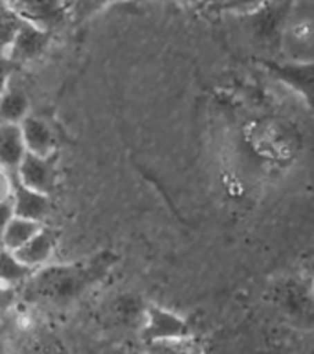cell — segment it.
I'll use <instances>...</instances> for the list:
<instances>
[{
    "label": "cell",
    "instance_id": "26",
    "mask_svg": "<svg viewBox=\"0 0 314 354\" xmlns=\"http://www.w3.org/2000/svg\"><path fill=\"white\" fill-rule=\"evenodd\" d=\"M68 2H72V0H68Z\"/></svg>",
    "mask_w": 314,
    "mask_h": 354
},
{
    "label": "cell",
    "instance_id": "22",
    "mask_svg": "<svg viewBox=\"0 0 314 354\" xmlns=\"http://www.w3.org/2000/svg\"><path fill=\"white\" fill-rule=\"evenodd\" d=\"M175 2L181 6H192V4H197V2H201V0H175Z\"/></svg>",
    "mask_w": 314,
    "mask_h": 354
},
{
    "label": "cell",
    "instance_id": "17",
    "mask_svg": "<svg viewBox=\"0 0 314 354\" xmlns=\"http://www.w3.org/2000/svg\"><path fill=\"white\" fill-rule=\"evenodd\" d=\"M13 185H15V176L8 173L4 167H0V202L10 201Z\"/></svg>",
    "mask_w": 314,
    "mask_h": 354
},
{
    "label": "cell",
    "instance_id": "14",
    "mask_svg": "<svg viewBox=\"0 0 314 354\" xmlns=\"http://www.w3.org/2000/svg\"><path fill=\"white\" fill-rule=\"evenodd\" d=\"M287 44L293 50L296 63H299L302 59V52L307 53V57L311 59V46H313V32H311V22L304 21L294 24L287 33Z\"/></svg>",
    "mask_w": 314,
    "mask_h": 354
},
{
    "label": "cell",
    "instance_id": "5",
    "mask_svg": "<svg viewBox=\"0 0 314 354\" xmlns=\"http://www.w3.org/2000/svg\"><path fill=\"white\" fill-rule=\"evenodd\" d=\"M26 153L35 156H53L57 147V138L48 122L30 114L19 123Z\"/></svg>",
    "mask_w": 314,
    "mask_h": 354
},
{
    "label": "cell",
    "instance_id": "10",
    "mask_svg": "<svg viewBox=\"0 0 314 354\" xmlns=\"http://www.w3.org/2000/svg\"><path fill=\"white\" fill-rule=\"evenodd\" d=\"M30 100L21 90L8 88L0 95V123H19L30 116Z\"/></svg>",
    "mask_w": 314,
    "mask_h": 354
},
{
    "label": "cell",
    "instance_id": "19",
    "mask_svg": "<svg viewBox=\"0 0 314 354\" xmlns=\"http://www.w3.org/2000/svg\"><path fill=\"white\" fill-rule=\"evenodd\" d=\"M11 72H13V64H11L8 59L0 55V95L8 90Z\"/></svg>",
    "mask_w": 314,
    "mask_h": 354
},
{
    "label": "cell",
    "instance_id": "9",
    "mask_svg": "<svg viewBox=\"0 0 314 354\" xmlns=\"http://www.w3.org/2000/svg\"><path fill=\"white\" fill-rule=\"evenodd\" d=\"M41 226H43L41 222L13 215L11 221L8 222V226H6L4 235L0 239V246L6 250H11V252H17L22 244L28 243V241L39 232V227Z\"/></svg>",
    "mask_w": 314,
    "mask_h": 354
},
{
    "label": "cell",
    "instance_id": "1",
    "mask_svg": "<svg viewBox=\"0 0 314 354\" xmlns=\"http://www.w3.org/2000/svg\"><path fill=\"white\" fill-rule=\"evenodd\" d=\"M10 6L22 21L50 33L70 19L68 0H13Z\"/></svg>",
    "mask_w": 314,
    "mask_h": 354
},
{
    "label": "cell",
    "instance_id": "24",
    "mask_svg": "<svg viewBox=\"0 0 314 354\" xmlns=\"http://www.w3.org/2000/svg\"><path fill=\"white\" fill-rule=\"evenodd\" d=\"M6 4V2H4V0H0V6H4Z\"/></svg>",
    "mask_w": 314,
    "mask_h": 354
},
{
    "label": "cell",
    "instance_id": "20",
    "mask_svg": "<svg viewBox=\"0 0 314 354\" xmlns=\"http://www.w3.org/2000/svg\"><path fill=\"white\" fill-rule=\"evenodd\" d=\"M13 217V206H11V198L6 202H0V239L4 235V230L8 222Z\"/></svg>",
    "mask_w": 314,
    "mask_h": 354
},
{
    "label": "cell",
    "instance_id": "21",
    "mask_svg": "<svg viewBox=\"0 0 314 354\" xmlns=\"http://www.w3.org/2000/svg\"><path fill=\"white\" fill-rule=\"evenodd\" d=\"M201 2H204V4H208V6H217V8H223L226 0H201Z\"/></svg>",
    "mask_w": 314,
    "mask_h": 354
},
{
    "label": "cell",
    "instance_id": "2",
    "mask_svg": "<svg viewBox=\"0 0 314 354\" xmlns=\"http://www.w3.org/2000/svg\"><path fill=\"white\" fill-rule=\"evenodd\" d=\"M192 334L187 327L186 319L176 316L175 312L165 310L162 307L151 305L144 310V325H142V339L144 344H151L156 339L178 338V336H187Z\"/></svg>",
    "mask_w": 314,
    "mask_h": 354
},
{
    "label": "cell",
    "instance_id": "18",
    "mask_svg": "<svg viewBox=\"0 0 314 354\" xmlns=\"http://www.w3.org/2000/svg\"><path fill=\"white\" fill-rule=\"evenodd\" d=\"M17 288H11V286H6L0 283V312L10 310L15 303Z\"/></svg>",
    "mask_w": 314,
    "mask_h": 354
},
{
    "label": "cell",
    "instance_id": "6",
    "mask_svg": "<svg viewBox=\"0 0 314 354\" xmlns=\"http://www.w3.org/2000/svg\"><path fill=\"white\" fill-rule=\"evenodd\" d=\"M11 206H13V215L17 217L30 218V221L43 224L44 218L48 217L52 202H50V195L24 187L15 180L13 193H11Z\"/></svg>",
    "mask_w": 314,
    "mask_h": 354
},
{
    "label": "cell",
    "instance_id": "3",
    "mask_svg": "<svg viewBox=\"0 0 314 354\" xmlns=\"http://www.w3.org/2000/svg\"><path fill=\"white\" fill-rule=\"evenodd\" d=\"M15 180L24 187L52 195L57 182V171L53 164V156H35L26 153L21 165L15 171Z\"/></svg>",
    "mask_w": 314,
    "mask_h": 354
},
{
    "label": "cell",
    "instance_id": "4",
    "mask_svg": "<svg viewBox=\"0 0 314 354\" xmlns=\"http://www.w3.org/2000/svg\"><path fill=\"white\" fill-rule=\"evenodd\" d=\"M50 37L52 33L41 28L33 26L30 22H22V26L19 28L13 43L10 44L8 52H6V59L10 61L13 66L15 64L30 63L33 59H37L41 53L48 48Z\"/></svg>",
    "mask_w": 314,
    "mask_h": 354
},
{
    "label": "cell",
    "instance_id": "8",
    "mask_svg": "<svg viewBox=\"0 0 314 354\" xmlns=\"http://www.w3.org/2000/svg\"><path fill=\"white\" fill-rule=\"evenodd\" d=\"M26 156L21 127L17 123H0V167L15 176L17 167Z\"/></svg>",
    "mask_w": 314,
    "mask_h": 354
},
{
    "label": "cell",
    "instance_id": "25",
    "mask_svg": "<svg viewBox=\"0 0 314 354\" xmlns=\"http://www.w3.org/2000/svg\"><path fill=\"white\" fill-rule=\"evenodd\" d=\"M0 354H4V351H2V347H0Z\"/></svg>",
    "mask_w": 314,
    "mask_h": 354
},
{
    "label": "cell",
    "instance_id": "13",
    "mask_svg": "<svg viewBox=\"0 0 314 354\" xmlns=\"http://www.w3.org/2000/svg\"><path fill=\"white\" fill-rule=\"evenodd\" d=\"M22 19L11 10L10 4L0 6V55L6 57V52L13 43L19 28L22 26Z\"/></svg>",
    "mask_w": 314,
    "mask_h": 354
},
{
    "label": "cell",
    "instance_id": "15",
    "mask_svg": "<svg viewBox=\"0 0 314 354\" xmlns=\"http://www.w3.org/2000/svg\"><path fill=\"white\" fill-rule=\"evenodd\" d=\"M116 2H122V0H72L70 2V19L74 22H85Z\"/></svg>",
    "mask_w": 314,
    "mask_h": 354
},
{
    "label": "cell",
    "instance_id": "16",
    "mask_svg": "<svg viewBox=\"0 0 314 354\" xmlns=\"http://www.w3.org/2000/svg\"><path fill=\"white\" fill-rule=\"evenodd\" d=\"M268 0H226L221 10L234 11V13H256Z\"/></svg>",
    "mask_w": 314,
    "mask_h": 354
},
{
    "label": "cell",
    "instance_id": "11",
    "mask_svg": "<svg viewBox=\"0 0 314 354\" xmlns=\"http://www.w3.org/2000/svg\"><path fill=\"white\" fill-rule=\"evenodd\" d=\"M32 274L33 270L28 268V266L17 257L15 252H11V250H6L0 246V283H2V285L17 288V286H21Z\"/></svg>",
    "mask_w": 314,
    "mask_h": 354
},
{
    "label": "cell",
    "instance_id": "23",
    "mask_svg": "<svg viewBox=\"0 0 314 354\" xmlns=\"http://www.w3.org/2000/svg\"><path fill=\"white\" fill-rule=\"evenodd\" d=\"M6 4H11V2H13V0H4Z\"/></svg>",
    "mask_w": 314,
    "mask_h": 354
},
{
    "label": "cell",
    "instance_id": "12",
    "mask_svg": "<svg viewBox=\"0 0 314 354\" xmlns=\"http://www.w3.org/2000/svg\"><path fill=\"white\" fill-rule=\"evenodd\" d=\"M147 354H204L203 345L192 334L178 336V338L156 339L151 344H145Z\"/></svg>",
    "mask_w": 314,
    "mask_h": 354
},
{
    "label": "cell",
    "instance_id": "7",
    "mask_svg": "<svg viewBox=\"0 0 314 354\" xmlns=\"http://www.w3.org/2000/svg\"><path fill=\"white\" fill-rule=\"evenodd\" d=\"M55 246H57V235L43 224L28 243H24L21 248L17 250L15 255L28 268L35 270L44 266L52 259Z\"/></svg>",
    "mask_w": 314,
    "mask_h": 354
}]
</instances>
